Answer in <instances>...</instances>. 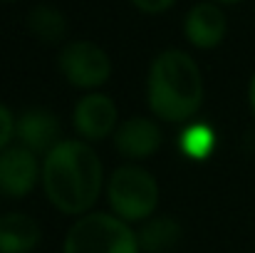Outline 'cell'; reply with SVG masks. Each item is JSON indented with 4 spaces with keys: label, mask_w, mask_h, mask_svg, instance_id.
Here are the masks:
<instances>
[{
    "label": "cell",
    "mask_w": 255,
    "mask_h": 253,
    "mask_svg": "<svg viewBox=\"0 0 255 253\" xmlns=\"http://www.w3.org/2000/svg\"><path fill=\"white\" fill-rule=\"evenodd\" d=\"M72 127L77 132V139H82L87 144H97L114 137L119 127L117 102L104 92H85L75 102Z\"/></svg>",
    "instance_id": "cell-6"
},
{
    "label": "cell",
    "mask_w": 255,
    "mask_h": 253,
    "mask_svg": "<svg viewBox=\"0 0 255 253\" xmlns=\"http://www.w3.org/2000/svg\"><path fill=\"white\" fill-rule=\"evenodd\" d=\"M141 253H169L183 236L181 224L169 214H154L136 229Z\"/></svg>",
    "instance_id": "cell-12"
},
{
    "label": "cell",
    "mask_w": 255,
    "mask_h": 253,
    "mask_svg": "<svg viewBox=\"0 0 255 253\" xmlns=\"http://www.w3.org/2000/svg\"><path fill=\"white\" fill-rule=\"evenodd\" d=\"M213 2H218L221 7H228V5H241V2H246V0H213Z\"/></svg>",
    "instance_id": "cell-18"
},
{
    "label": "cell",
    "mask_w": 255,
    "mask_h": 253,
    "mask_svg": "<svg viewBox=\"0 0 255 253\" xmlns=\"http://www.w3.org/2000/svg\"><path fill=\"white\" fill-rule=\"evenodd\" d=\"M228 35L226 10L213 0L193 2L183 15V37L196 50H216Z\"/></svg>",
    "instance_id": "cell-9"
},
{
    "label": "cell",
    "mask_w": 255,
    "mask_h": 253,
    "mask_svg": "<svg viewBox=\"0 0 255 253\" xmlns=\"http://www.w3.org/2000/svg\"><path fill=\"white\" fill-rule=\"evenodd\" d=\"M15 124H17V117L12 114L10 107L0 102V152H5L10 142L15 139Z\"/></svg>",
    "instance_id": "cell-15"
},
{
    "label": "cell",
    "mask_w": 255,
    "mask_h": 253,
    "mask_svg": "<svg viewBox=\"0 0 255 253\" xmlns=\"http://www.w3.org/2000/svg\"><path fill=\"white\" fill-rule=\"evenodd\" d=\"M57 70L75 89L99 92L112 77V57L92 40H67L57 52Z\"/></svg>",
    "instance_id": "cell-5"
},
{
    "label": "cell",
    "mask_w": 255,
    "mask_h": 253,
    "mask_svg": "<svg viewBox=\"0 0 255 253\" xmlns=\"http://www.w3.org/2000/svg\"><path fill=\"white\" fill-rule=\"evenodd\" d=\"M248 109H251V114L255 119V70L251 75V80H248Z\"/></svg>",
    "instance_id": "cell-17"
},
{
    "label": "cell",
    "mask_w": 255,
    "mask_h": 253,
    "mask_svg": "<svg viewBox=\"0 0 255 253\" xmlns=\"http://www.w3.org/2000/svg\"><path fill=\"white\" fill-rule=\"evenodd\" d=\"M0 2H17V0H0Z\"/></svg>",
    "instance_id": "cell-19"
},
{
    "label": "cell",
    "mask_w": 255,
    "mask_h": 253,
    "mask_svg": "<svg viewBox=\"0 0 255 253\" xmlns=\"http://www.w3.org/2000/svg\"><path fill=\"white\" fill-rule=\"evenodd\" d=\"M42 181V159L15 144L0 152V194L7 199H25Z\"/></svg>",
    "instance_id": "cell-8"
},
{
    "label": "cell",
    "mask_w": 255,
    "mask_h": 253,
    "mask_svg": "<svg viewBox=\"0 0 255 253\" xmlns=\"http://www.w3.org/2000/svg\"><path fill=\"white\" fill-rule=\"evenodd\" d=\"M112 139H114V149L129 164L146 162V159L156 157L159 149L164 147L161 122L154 117H144V114H134V117H127L124 122H119Z\"/></svg>",
    "instance_id": "cell-7"
},
{
    "label": "cell",
    "mask_w": 255,
    "mask_h": 253,
    "mask_svg": "<svg viewBox=\"0 0 255 253\" xmlns=\"http://www.w3.org/2000/svg\"><path fill=\"white\" fill-rule=\"evenodd\" d=\"M62 253H141L136 229L109 211H89L65 234Z\"/></svg>",
    "instance_id": "cell-4"
},
{
    "label": "cell",
    "mask_w": 255,
    "mask_h": 253,
    "mask_svg": "<svg viewBox=\"0 0 255 253\" xmlns=\"http://www.w3.org/2000/svg\"><path fill=\"white\" fill-rule=\"evenodd\" d=\"M27 30L35 40H40L45 45H65L70 22L60 7L40 2L27 12Z\"/></svg>",
    "instance_id": "cell-13"
},
{
    "label": "cell",
    "mask_w": 255,
    "mask_h": 253,
    "mask_svg": "<svg viewBox=\"0 0 255 253\" xmlns=\"http://www.w3.org/2000/svg\"><path fill=\"white\" fill-rule=\"evenodd\" d=\"M176 2L178 0H131V5L144 15H161V12L171 10Z\"/></svg>",
    "instance_id": "cell-16"
},
{
    "label": "cell",
    "mask_w": 255,
    "mask_h": 253,
    "mask_svg": "<svg viewBox=\"0 0 255 253\" xmlns=\"http://www.w3.org/2000/svg\"><path fill=\"white\" fill-rule=\"evenodd\" d=\"M42 191L47 201L65 216H85L99 201L107 181L104 164L92 144L82 139H62L42 157Z\"/></svg>",
    "instance_id": "cell-1"
},
{
    "label": "cell",
    "mask_w": 255,
    "mask_h": 253,
    "mask_svg": "<svg viewBox=\"0 0 255 253\" xmlns=\"http://www.w3.org/2000/svg\"><path fill=\"white\" fill-rule=\"evenodd\" d=\"M42 244V226L25 211L0 214V253H32Z\"/></svg>",
    "instance_id": "cell-11"
},
{
    "label": "cell",
    "mask_w": 255,
    "mask_h": 253,
    "mask_svg": "<svg viewBox=\"0 0 255 253\" xmlns=\"http://www.w3.org/2000/svg\"><path fill=\"white\" fill-rule=\"evenodd\" d=\"M104 196L109 204V214L127 221L129 226H134V224L141 226L154 214H159L161 186L146 167L124 164L107 176Z\"/></svg>",
    "instance_id": "cell-3"
},
{
    "label": "cell",
    "mask_w": 255,
    "mask_h": 253,
    "mask_svg": "<svg viewBox=\"0 0 255 253\" xmlns=\"http://www.w3.org/2000/svg\"><path fill=\"white\" fill-rule=\"evenodd\" d=\"M203 97V72L186 50L169 47L151 60L146 75V102L154 119L183 127L198 117Z\"/></svg>",
    "instance_id": "cell-2"
},
{
    "label": "cell",
    "mask_w": 255,
    "mask_h": 253,
    "mask_svg": "<svg viewBox=\"0 0 255 253\" xmlns=\"http://www.w3.org/2000/svg\"><path fill=\"white\" fill-rule=\"evenodd\" d=\"M218 144V134L211 124L206 122H188L181 127L178 132V152L188 159V162H206L211 159V154L216 152Z\"/></svg>",
    "instance_id": "cell-14"
},
{
    "label": "cell",
    "mask_w": 255,
    "mask_h": 253,
    "mask_svg": "<svg viewBox=\"0 0 255 253\" xmlns=\"http://www.w3.org/2000/svg\"><path fill=\"white\" fill-rule=\"evenodd\" d=\"M15 139L20 147L35 152L37 157H45L52 152L65 137H62V124L60 117L52 109L45 107H30L17 114L15 124Z\"/></svg>",
    "instance_id": "cell-10"
}]
</instances>
